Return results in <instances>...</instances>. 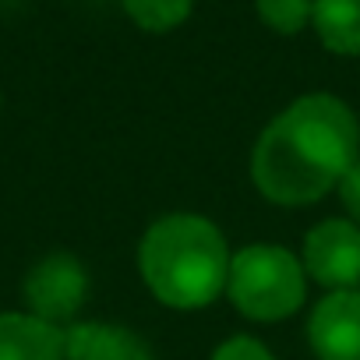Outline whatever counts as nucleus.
<instances>
[{"mask_svg": "<svg viewBox=\"0 0 360 360\" xmlns=\"http://www.w3.org/2000/svg\"><path fill=\"white\" fill-rule=\"evenodd\" d=\"M360 159V124L353 110L328 96L311 92L290 103L258 138L251 176L258 191L286 209L321 202Z\"/></svg>", "mask_w": 360, "mask_h": 360, "instance_id": "1", "label": "nucleus"}, {"mask_svg": "<svg viewBox=\"0 0 360 360\" xmlns=\"http://www.w3.org/2000/svg\"><path fill=\"white\" fill-rule=\"evenodd\" d=\"M230 248L216 223L191 212H173L148 226L138 265L155 300L176 311L212 304L230 279Z\"/></svg>", "mask_w": 360, "mask_h": 360, "instance_id": "2", "label": "nucleus"}, {"mask_svg": "<svg viewBox=\"0 0 360 360\" xmlns=\"http://www.w3.org/2000/svg\"><path fill=\"white\" fill-rule=\"evenodd\" d=\"M304 262L279 244H251L230 258L226 293L233 307L255 321H283L307 297Z\"/></svg>", "mask_w": 360, "mask_h": 360, "instance_id": "3", "label": "nucleus"}, {"mask_svg": "<svg viewBox=\"0 0 360 360\" xmlns=\"http://www.w3.org/2000/svg\"><path fill=\"white\" fill-rule=\"evenodd\" d=\"M89 300V272L85 265L68 255V251H53L43 262L32 265V272L25 276V304L29 314L50 321V325H64L71 321L82 304Z\"/></svg>", "mask_w": 360, "mask_h": 360, "instance_id": "4", "label": "nucleus"}, {"mask_svg": "<svg viewBox=\"0 0 360 360\" xmlns=\"http://www.w3.org/2000/svg\"><path fill=\"white\" fill-rule=\"evenodd\" d=\"M304 272L332 290H360V226L325 219L304 237Z\"/></svg>", "mask_w": 360, "mask_h": 360, "instance_id": "5", "label": "nucleus"}, {"mask_svg": "<svg viewBox=\"0 0 360 360\" xmlns=\"http://www.w3.org/2000/svg\"><path fill=\"white\" fill-rule=\"evenodd\" d=\"M307 339L318 360H360V290H332L311 311Z\"/></svg>", "mask_w": 360, "mask_h": 360, "instance_id": "6", "label": "nucleus"}, {"mask_svg": "<svg viewBox=\"0 0 360 360\" xmlns=\"http://www.w3.org/2000/svg\"><path fill=\"white\" fill-rule=\"evenodd\" d=\"M64 360H155V356L152 346L124 325L78 321L64 328Z\"/></svg>", "mask_w": 360, "mask_h": 360, "instance_id": "7", "label": "nucleus"}, {"mask_svg": "<svg viewBox=\"0 0 360 360\" xmlns=\"http://www.w3.org/2000/svg\"><path fill=\"white\" fill-rule=\"evenodd\" d=\"M0 360H64V328L36 314H0Z\"/></svg>", "mask_w": 360, "mask_h": 360, "instance_id": "8", "label": "nucleus"}, {"mask_svg": "<svg viewBox=\"0 0 360 360\" xmlns=\"http://www.w3.org/2000/svg\"><path fill=\"white\" fill-rule=\"evenodd\" d=\"M311 25L328 53L360 57V0H314Z\"/></svg>", "mask_w": 360, "mask_h": 360, "instance_id": "9", "label": "nucleus"}, {"mask_svg": "<svg viewBox=\"0 0 360 360\" xmlns=\"http://www.w3.org/2000/svg\"><path fill=\"white\" fill-rule=\"evenodd\" d=\"M120 8L145 32H173L188 22L195 0H120Z\"/></svg>", "mask_w": 360, "mask_h": 360, "instance_id": "10", "label": "nucleus"}, {"mask_svg": "<svg viewBox=\"0 0 360 360\" xmlns=\"http://www.w3.org/2000/svg\"><path fill=\"white\" fill-rule=\"evenodd\" d=\"M255 8H258V18L265 22V29H272L279 36H297L311 22L314 0H255Z\"/></svg>", "mask_w": 360, "mask_h": 360, "instance_id": "11", "label": "nucleus"}, {"mask_svg": "<svg viewBox=\"0 0 360 360\" xmlns=\"http://www.w3.org/2000/svg\"><path fill=\"white\" fill-rule=\"evenodd\" d=\"M212 360H276L269 353L265 342L251 339V335H230L226 342H219L212 349Z\"/></svg>", "mask_w": 360, "mask_h": 360, "instance_id": "12", "label": "nucleus"}, {"mask_svg": "<svg viewBox=\"0 0 360 360\" xmlns=\"http://www.w3.org/2000/svg\"><path fill=\"white\" fill-rule=\"evenodd\" d=\"M339 195H342V205L349 209V216L360 223V159H356V162H353V169L342 176Z\"/></svg>", "mask_w": 360, "mask_h": 360, "instance_id": "13", "label": "nucleus"}]
</instances>
